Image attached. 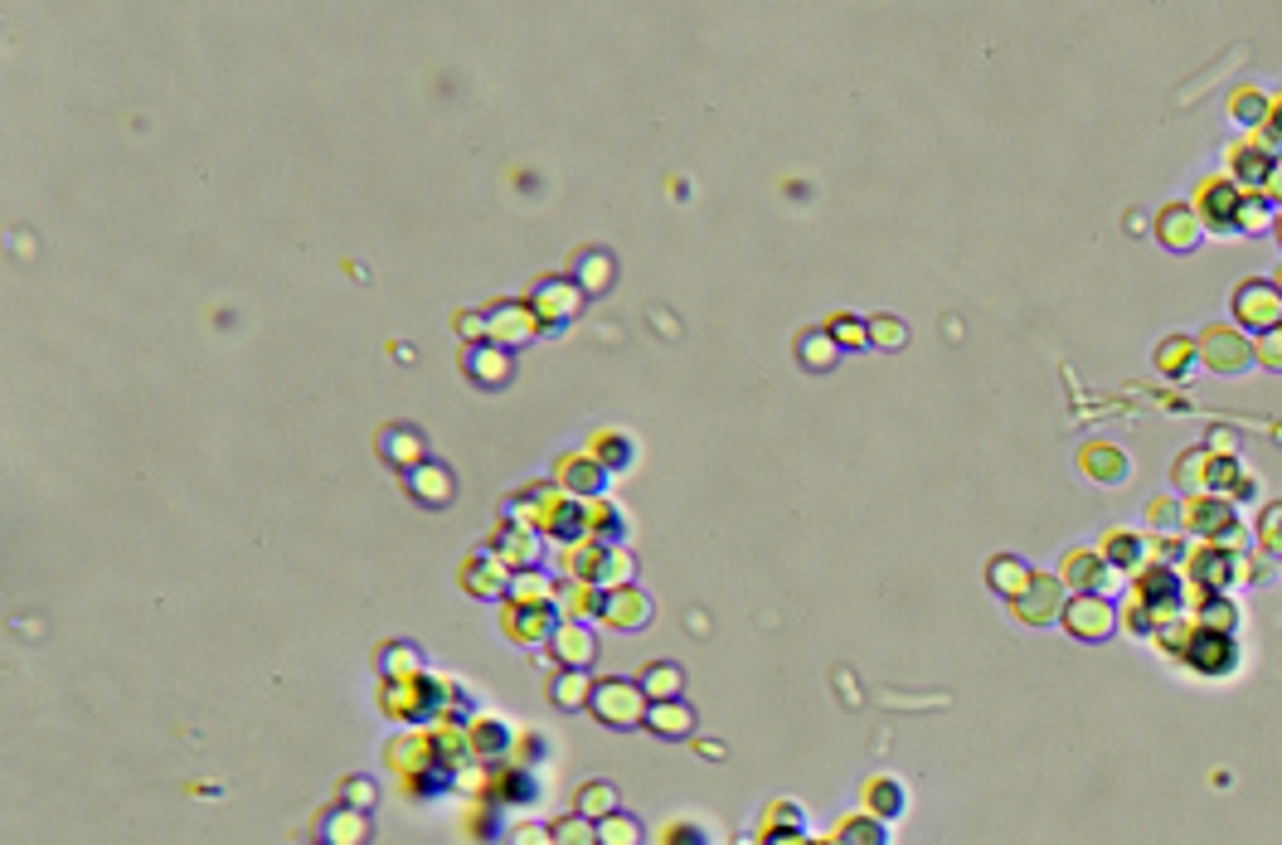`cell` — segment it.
I'll use <instances>...</instances> for the list:
<instances>
[{"mask_svg":"<svg viewBox=\"0 0 1282 845\" xmlns=\"http://www.w3.org/2000/svg\"><path fill=\"white\" fill-rule=\"evenodd\" d=\"M1263 199L1268 209H1282V161H1273V171H1268V180H1263Z\"/></svg>","mask_w":1282,"mask_h":845,"instance_id":"cell-27","label":"cell"},{"mask_svg":"<svg viewBox=\"0 0 1282 845\" xmlns=\"http://www.w3.org/2000/svg\"><path fill=\"white\" fill-rule=\"evenodd\" d=\"M1225 166H1229V180L1239 185L1243 195H1263V180L1268 171H1273V151H1263V141H1234V146L1225 151Z\"/></svg>","mask_w":1282,"mask_h":845,"instance_id":"cell-6","label":"cell"},{"mask_svg":"<svg viewBox=\"0 0 1282 845\" xmlns=\"http://www.w3.org/2000/svg\"><path fill=\"white\" fill-rule=\"evenodd\" d=\"M1205 448L1215 452V457H1239V438H1234L1229 428H1215V432L1205 438Z\"/></svg>","mask_w":1282,"mask_h":845,"instance_id":"cell-26","label":"cell"},{"mask_svg":"<svg viewBox=\"0 0 1282 845\" xmlns=\"http://www.w3.org/2000/svg\"><path fill=\"white\" fill-rule=\"evenodd\" d=\"M1181 661L1195 666V671H1205V676H1229L1234 666H1239V647H1234L1229 632H1215V627H1199V622H1191V632H1185V647H1181Z\"/></svg>","mask_w":1282,"mask_h":845,"instance_id":"cell-4","label":"cell"},{"mask_svg":"<svg viewBox=\"0 0 1282 845\" xmlns=\"http://www.w3.org/2000/svg\"><path fill=\"white\" fill-rule=\"evenodd\" d=\"M1175 520H1181V506H1175L1171 496H1161V501H1151L1147 506V525H1157V530L1161 525H1175Z\"/></svg>","mask_w":1282,"mask_h":845,"instance_id":"cell-25","label":"cell"},{"mask_svg":"<svg viewBox=\"0 0 1282 845\" xmlns=\"http://www.w3.org/2000/svg\"><path fill=\"white\" fill-rule=\"evenodd\" d=\"M869 340H875V345H885V350H899L903 340H909V331H903V321L875 316V321H869Z\"/></svg>","mask_w":1282,"mask_h":845,"instance_id":"cell-22","label":"cell"},{"mask_svg":"<svg viewBox=\"0 0 1282 845\" xmlns=\"http://www.w3.org/2000/svg\"><path fill=\"white\" fill-rule=\"evenodd\" d=\"M1103 555H1108V559L1117 563V569L1137 573V569H1142V539L1127 535V530H1113L1108 539H1103Z\"/></svg>","mask_w":1282,"mask_h":845,"instance_id":"cell-15","label":"cell"},{"mask_svg":"<svg viewBox=\"0 0 1282 845\" xmlns=\"http://www.w3.org/2000/svg\"><path fill=\"white\" fill-rule=\"evenodd\" d=\"M646 685H651V695H676L680 676H676V671H670V666H666V671H651V676H646Z\"/></svg>","mask_w":1282,"mask_h":845,"instance_id":"cell-28","label":"cell"},{"mask_svg":"<svg viewBox=\"0 0 1282 845\" xmlns=\"http://www.w3.org/2000/svg\"><path fill=\"white\" fill-rule=\"evenodd\" d=\"M1243 195L1239 185L1229 180V175H1219V180H1205L1199 185V195H1195V219L1205 224L1209 233H1234L1239 229V209H1243Z\"/></svg>","mask_w":1282,"mask_h":845,"instance_id":"cell-5","label":"cell"},{"mask_svg":"<svg viewBox=\"0 0 1282 845\" xmlns=\"http://www.w3.org/2000/svg\"><path fill=\"white\" fill-rule=\"evenodd\" d=\"M1209 462H1215V452L1209 448H1191L1175 462V472H1171V481H1175V491H1185V496H1209Z\"/></svg>","mask_w":1282,"mask_h":845,"instance_id":"cell-11","label":"cell"},{"mask_svg":"<svg viewBox=\"0 0 1282 845\" xmlns=\"http://www.w3.org/2000/svg\"><path fill=\"white\" fill-rule=\"evenodd\" d=\"M831 331L841 336V345H869V326L865 321H851V316H836V321H831Z\"/></svg>","mask_w":1282,"mask_h":845,"instance_id":"cell-24","label":"cell"},{"mask_svg":"<svg viewBox=\"0 0 1282 845\" xmlns=\"http://www.w3.org/2000/svg\"><path fill=\"white\" fill-rule=\"evenodd\" d=\"M836 360H841V340H831V336H802V365L831 370Z\"/></svg>","mask_w":1282,"mask_h":845,"instance_id":"cell-18","label":"cell"},{"mask_svg":"<svg viewBox=\"0 0 1282 845\" xmlns=\"http://www.w3.org/2000/svg\"><path fill=\"white\" fill-rule=\"evenodd\" d=\"M1181 525H1185L1191 535L1205 539V545L1234 549V555H1239V545H1243L1239 515H1234V501H1229V496H1185V506H1181Z\"/></svg>","mask_w":1282,"mask_h":845,"instance_id":"cell-1","label":"cell"},{"mask_svg":"<svg viewBox=\"0 0 1282 845\" xmlns=\"http://www.w3.org/2000/svg\"><path fill=\"white\" fill-rule=\"evenodd\" d=\"M1234 316H1239V331H1253V336H1268L1282 326V292L1273 287V282H1239L1234 287Z\"/></svg>","mask_w":1282,"mask_h":845,"instance_id":"cell-3","label":"cell"},{"mask_svg":"<svg viewBox=\"0 0 1282 845\" xmlns=\"http://www.w3.org/2000/svg\"><path fill=\"white\" fill-rule=\"evenodd\" d=\"M1078 467L1093 476V481H1127L1132 476V462H1127L1122 448H1113V442H1088L1084 452H1078Z\"/></svg>","mask_w":1282,"mask_h":845,"instance_id":"cell-10","label":"cell"},{"mask_svg":"<svg viewBox=\"0 0 1282 845\" xmlns=\"http://www.w3.org/2000/svg\"><path fill=\"white\" fill-rule=\"evenodd\" d=\"M1273 287H1278V292H1282V267H1278V282H1273Z\"/></svg>","mask_w":1282,"mask_h":845,"instance_id":"cell-31","label":"cell"},{"mask_svg":"<svg viewBox=\"0 0 1282 845\" xmlns=\"http://www.w3.org/2000/svg\"><path fill=\"white\" fill-rule=\"evenodd\" d=\"M1273 239H1278V243H1282V215H1278V219H1273Z\"/></svg>","mask_w":1282,"mask_h":845,"instance_id":"cell-30","label":"cell"},{"mask_svg":"<svg viewBox=\"0 0 1282 845\" xmlns=\"http://www.w3.org/2000/svg\"><path fill=\"white\" fill-rule=\"evenodd\" d=\"M1258 545L1268 549V555L1282 559V501H1273V506H1263V515H1258Z\"/></svg>","mask_w":1282,"mask_h":845,"instance_id":"cell-19","label":"cell"},{"mask_svg":"<svg viewBox=\"0 0 1282 845\" xmlns=\"http://www.w3.org/2000/svg\"><path fill=\"white\" fill-rule=\"evenodd\" d=\"M1195 355L1215 374H1243L1253 365V340L1239 326H1205V336H1195Z\"/></svg>","mask_w":1282,"mask_h":845,"instance_id":"cell-2","label":"cell"},{"mask_svg":"<svg viewBox=\"0 0 1282 845\" xmlns=\"http://www.w3.org/2000/svg\"><path fill=\"white\" fill-rule=\"evenodd\" d=\"M1191 360H1199V355H1195V340H1191V336H1171L1166 345L1157 350V370L1166 374V380H1181V374L1191 370Z\"/></svg>","mask_w":1282,"mask_h":845,"instance_id":"cell-14","label":"cell"},{"mask_svg":"<svg viewBox=\"0 0 1282 845\" xmlns=\"http://www.w3.org/2000/svg\"><path fill=\"white\" fill-rule=\"evenodd\" d=\"M1278 569H1282V559H1278Z\"/></svg>","mask_w":1282,"mask_h":845,"instance_id":"cell-32","label":"cell"},{"mask_svg":"<svg viewBox=\"0 0 1282 845\" xmlns=\"http://www.w3.org/2000/svg\"><path fill=\"white\" fill-rule=\"evenodd\" d=\"M1229 112H1234V122H1243V127H1253V132H1258V127H1263V117H1268V98L1258 88H1239L1229 98Z\"/></svg>","mask_w":1282,"mask_h":845,"instance_id":"cell-17","label":"cell"},{"mask_svg":"<svg viewBox=\"0 0 1282 845\" xmlns=\"http://www.w3.org/2000/svg\"><path fill=\"white\" fill-rule=\"evenodd\" d=\"M1199 233H1205V224L1195 219L1191 205H1166L1157 215V239L1166 243V249H1175V253H1191L1199 243Z\"/></svg>","mask_w":1282,"mask_h":845,"instance_id":"cell-9","label":"cell"},{"mask_svg":"<svg viewBox=\"0 0 1282 845\" xmlns=\"http://www.w3.org/2000/svg\"><path fill=\"white\" fill-rule=\"evenodd\" d=\"M1064 622H1069V632H1074V637L1103 641L1117 627V613L1108 607V597H1103V593H1078L1074 603L1064 607Z\"/></svg>","mask_w":1282,"mask_h":845,"instance_id":"cell-7","label":"cell"},{"mask_svg":"<svg viewBox=\"0 0 1282 845\" xmlns=\"http://www.w3.org/2000/svg\"><path fill=\"white\" fill-rule=\"evenodd\" d=\"M1239 229L1243 233H1263V229H1273V209L1263 205V199H1243V209H1239Z\"/></svg>","mask_w":1282,"mask_h":845,"instance_id":"cell-20","label":"cell"},{"mask_svg":"<svg viewBox=\"0 0 1282 845\" xmlns=\"http://www.w3.org/2000/svg\"><path fill=\"white\" fill-rule=\"evenodd\" d=\"M991 583L1001 593H1010V597H1026V589H1030L1034 579H1030V569L1020 559H996L991 563Z\"/></svg>","mask_w":1282,"mask_h":845,"instance_id":"cell-16","label":"cell"},{"mask_svg":"<svg viewBox=\"0 0 1282 845\" xmlns=\"http://www.w3.org/2000/svg\"><path fill=\"white\" fill-rule=\"evenodd\" d=\"M1157 559H1166V563H1171V559H1181V539H1166V535H1161V539H1157Z\"/></svg>","mask_w":1282,"mask_h":845,"instance_id":"cell-29","label":"cell"},{"mask_svg":"<svg viewBox=\"0 0 1282 845\" xmlns=\"http://www.w3.org/2000/svg\"><path fill=\"white\" fill-rule=\"evenodd\" d=\"M1016 603H1020V617H1026V622L1060 617V583H1054V579H1034L1030 589H1026V597H1016Z\"/></svg>","mask_w":1282,"mask_h":845,"instance_id":"cell-13","label":"cell"},{"mask_svg":"<svg viewBox=\"0 0 1282 845\" xmlns=\"http://www.w3.org/2000/svg\"><path fill=\"white\" fill-rule=\"evenodd\" d=\"M1185 569H1191L1195 589H1205V593H1225L1229 583L1239 579V555H1234V549H1219V545H1205V549H1195Z\"/></svg>","mask_w":1282,"mask_h":845,"instance_id":"cell-8","label":"cell"},{"mask_svg":"<svg viewBox=\"0 0 1282 845\" xmlns=\"http://www.w3.org/2000/svg\"><path fill=\"white\" fill-rule=\"evenodd\" d=\"M1258 141H1263V151L1282 146V92L1268 102V117H1263V127H1258Z\"/></svg>","mask_w":1282,"mask_h":845,"instance_id":"cell-23","label":"cell"},{"mask_svg":"<svg viewBox=\"0 0 1282 845\" xmlns=\"http://www.w3.org/2000/svg\"><path fill=\"white\" fill-rule=\"evenodd\" d=\"M1253 360H1258L1263 370H1273V374L1282 370V326H1278V331H1268V336H1258V340H1253Z\"/></svg>","mask_w":1282,"mask_h":845,"instance_id":"cell-21","label":"cell"},{"mask_svg":"<svg viewBox=\"0 0 1282 845\" xmlns=\"http://www.w3.org/2000/svg\"><path fill=\"white\" fill-rule=\"evenodd\" d=\"M1064 579L1074 583V589H1084V593H1098L1103 583H1108V559L1088 555V549H1074V555L1064 559Z\"/></svg>","mask_w":1282,"mask_h":845,"instance_id":"cell-12","label":"cell"}]
</instances>
